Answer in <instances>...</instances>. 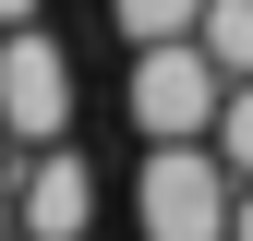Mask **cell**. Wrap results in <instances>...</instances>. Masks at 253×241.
I'll return each instance as SVG.
<instances>
[{
  "label": "cell",
  "mask_w": 253,
  "mask_h": 241,
  "mask_svg": "<svg viewBox=\"0 0 253 241\" xmlns=\"http://www.w3.org/2000/svg\"><path fill=\"white\" fill-rule=\"evenodd\" d=\"M229 157L193 133V145H145V169H133V229L145 241H229L241 217V193H229Z\"/></svg>",
  "instance_id": "cell-1"
},
{
  "label": "cell",
  "mask_w": 253,
  "mask_h": 241,
  "mask_svg": "<svg viewBox=\"0 0 253 241\" xmlns=\"http://www.w3.org/2000/svg\"><path fill=\"white\" fill-rule=\"evenodd\" d=\"M121 109H133L145 145H217V109H229V60L205 37H169V48H133V84H121Z\"/></svg>",
  "instance_id": "cell-2"
},
{
  "label": "cell",
  "mask_w": 253,
  "mask_h": 241,
  "mask_svg": "<svg viewBox=\"0 0 253 241\" xmlns=\"http://www.w3.org/2000/svg\"><path fill=\"white\" fill-rule=\"evenodd\" d=\"M0 120H12V145L73 133V60H60L48 24H0Z\"/></svg>",
  "instance_id": "cell-3"
},
{
  "label": "cell",
  "mask_w": 253,
  "mask_h": 241,
  "mask_svg": "<svg viewBox=\"0 0 253 241\" xmlns=\"http://www.w3.org/2000/svg\"><path fill=\"white\" fill-rule=\"evenodd\" d=\"M12 229H24V241H84V229H97V169H84L73 133H60V145H24V169H12Z\"/></svg>",
  "instance_id": "cell-4"
},
{
  "label": "cell",
  "mask_w": 253,
  "mask_h": 241,
  "mask_svg": "<svg viewBox=\"0 0 253 241\" xmlns=\"http://www.w3.org/2000/svg\"><path fill=\"white\" fill-rule=\"evenodd\" d=\"M121 48H169V37H205V0H109Z\"/></svg>",
  "instance_id": "cell-5"
},
{
  "label": "cell",
  "mask_w": 253,
  "mask_h": 241,
  "mask_svg": "<svg viewBox=\"0 0 253 241\" xmlns=\"http://www.w3.org/2000/svg\"><path fill=\"white\" fill-rule=\"evenodd\" d=\"M205 48L229 60V84L253 73V0H205Z\"/></svg>",
  "instance_id": "cell-6"
},
{
  "label": "cell",
  "mask_w": 253,
  "mask_h": 241,
  "mask_svg": "<svg viewBox=\"0 0 253 241\" xmlns=\"http://www.w3.org/2000/svg\"><path fill=\"white\" fill-rule=\"evenodd\" d=\"M0 24H37V0H0Z\"/></svg>",
  "instance_id": "cell-7"
},
{
  "label": "cell",
  "mask_w": 253,
  "mask_h": 241,
  "mask_svg": "<svg viewBox=\"0 0 253 241\" xmlns=\"http://www.w3.org/2000/svg\"><path fill=\"white\" fill-rule=\"evenodd\" d=\"M229 241H253V193H241V217H229Z\"/></svg>",
  "instance_id": "cell-8"
},
{
  "label": "cell",
  "mask_w": 253,
  "mask_h": 241,
  "mask_svg": "<svg viewBox=\"0 0 253 241\" xmlns=\"http://www.w3.org/2000/svg\"><path fill=\"white\" fill-rule=\"evenodd\" d=\"M0 241H24V229H12V217H0Z\"/></svg>",
  "instance_id": "cell-9"
}]
</instances>
